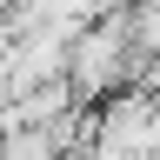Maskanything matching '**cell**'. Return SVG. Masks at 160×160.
<instances>
[{
  "label": "cell",
  "mask_w": 160,
  "mask_h": 160,
  "mask_svg": "<svg viewBox=\"0 0 160 160\" xmlns=\"http://www.w3.org/2000/svg\"><path fill=\"white\" fill-rule=\"evenodd\" d=\"M7 47H13V20H0V60H7Z\"/></svg>",
  "instance_id": "2"
},
{
  "label": "cell",
  "mask_w": 160,
  "mask_h": 160,
  "mask_svg": "<svg viewBox=\"0 0 160 160\" xmlns=\"http://www.w3.org/2000/svg\"><path fill=\"white\" fill-rule=\"evenodd\" d=\"M13 7H20V0H0V20H7V13H13Z\"/></svg>",
  "instance_id": "3"
},
{
  "label": "cell",
  "mask_w": 160,
  "mask_h": 160,
  "mask_svg": "<svg viewBox=\"0 0 160 160\" xmlns=\"http://www.w3.org/2000/svg\"><path fill=\"white\" fill-rule=\"evenodd\" d=\"M0 160H60V140L47 127H13L0 133Z\"/></svg>",
  "instance_id": "1"
}]
</instances>
